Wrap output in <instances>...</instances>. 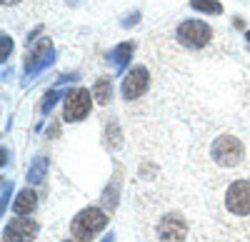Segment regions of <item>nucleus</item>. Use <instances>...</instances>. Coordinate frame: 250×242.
Segmentation results:
<instances>
[{
  "label": "nucleus",
  "instance_id": "nucleus-7",
  "mask_svg": "<svg viewBox=\"0 0 250 242\" xmlns=\"http://www.w3.org/2000/svg\"><path fill=\"white\" fill-rule=\"evenodd\" d=\"M148 88H150V73H148V68H145V65H135L128 75L123 77L120 93H123V97L130 103V100L143 97L145 93H148Z\"/></svg>",
  "mask_w": 250,
  "mask_h": 242
},
{
  "label": "nucleus",
  "instance_id": "nucleus-11",
  "mask_svg": "<svg viewBox=\"0 0 250 242\" xmlns=\"http://www.w3.org/2000/svg\"><path fill=\"white\" fill-rule=\"evenodd\" d=\"M35 205H38V195H35L30 187H25V190L18 192L15 203H13V212H15V215H30V212L35 210Z\"/></svg>",
  "mask_w": 250,
  "mask_h": 242
},
{
  "label": "nucleus",
  "instance_id": "nucleus-1",
  "mask_svg": "<svg viewBox=\"0 0 250 242\" xmlns=\"http://www.w3.org/2000/svg\"><path fill=\"white\" fill-rule=\"evenodd\" d=\"M105 225H108V215L103 212L100 207H85V210H80L73 217L70 235L78 242H90L98 232L105 230Z\"/></svg>",
  "mask_w": 250,
  "mask_h": 242
},
{
  "label": "nucleus",
  "instance_id": "nucleus-9",
  "mask_svg": "<svg viewBox=\"0 0 250 242\" xmlns=\"http://www.w3.org/2000/svg\"><path fill=\"white\" fill-rule=\"evenodd\" d=\"M155 235H158L160 242H180V240L188 237V223L178 212H170V215H165L158 223Z\"/></svg>",
  "mask_w": 250,
  "mask_h": 242
},
{
  "label": "nucleus",
  "instance_id": "nucleus-13",
  "mask_svg": "<svg viewBox=\"0 0 250 242\" xmlns=\"http://www.w3.org/2000/svg\"><path fill=\"white\" fill-rule=\"evenodd\" d=\"M45 172H48V160H45V157H35V163H33L30 170H28V183H30V185L43 183Z\"/></svg>",
  "mask_w": 250,
  "mask_h": 242
},
{
  "label": "nucleus",
  "instance_id": "nucleus-2",
  "mask_svg": "<svg viewBox=\"0 0 250 242\" xmlns=\"http://www.w3.org/2000/svg\"><path fill=\"white\" fill-rule=\"evenodd\" d=\"M210 157L213 163L220 168H238L245 157V148L238 137L233 135H220L215 143L210 145Z\"/></svg>",
  "mask_w": 250,
  "mask_h": 242
},
{
  "label": "nucleus",
  "instance_id": "nucleus-10",
  "mask_svg": "<svg viewBox=\"0 0 250 242\" xmlns=\"http://www.w3.org/2000/svg\"><path fill=\"white\" fill-rule=\"evenodd\" d=\"M133 50H135V43H120V45H115L113 50H110V63L115 65V70L118 73H123L125 68H128V63H130V57H133Z\"/></svg>",
  "mask_w": 250,
  "mask_h": 242
},
{
  "label": "nucleus",
  "instance_id": "nucleus-20",
  "mask_svg": "<svg viewBox=\"0 0 250 242\" xmlns=\"http://www.w3.org/2000/svg\"><path fill=\"white\" fill-rule=\"evenodd\" d=\"M245 40H248V48H250V30H248V35H245Z\"/></svg>",
  "mask_w": 250,
  "mask_h": 242
},
{
  "label": "nucleus",
  "instance_id": "nucleus-19",
  "mask_svg": "<svg viewBox=\"0 0 250 242\" xmlns=\"http://www.w3.org/2000/svg\"><path fill=\"white\" fill-rule=\"evenodd\" d=\"M15 3H20V0H3V5H15Z\"/></svg>",
  "mask_w": 250,
  "mask_h": 242
},
{
  "label": "nucleus",
  "instance_id": "nucleus-5",
  "mask_svg": "<svg viewBox=\"0 0 250 242\" xmlns=\"http://www.w3.org/2000/svg\"><path fill=\"white\" fill-rule=\"evenodd\" d=\"M93 100H90V90L88 88H75L68 93L65 97V108H62V120L65 123H80L90 115Z\"/></svg>",
  "mask_w": 250,
  "mask_h": 242
},
{
  "label": "nucleus",
  "instance_id": "nucleus-15",
  "mask_svg": "<svg viewBox=\"0 0 250 242\" xmlns=\"http://www.w3.org/2000/svg\"><path fill=\"white\" fill-rule=\"evenodd\" d=\"M58 97H60V93H58V90H50V93L43 97V108H40V110H43V112H50L53 105L58 103Z\"/></svg>",
  "mask_w": 250,
  "mask_h": 242
},
{
  "label": "nucleus",
  "instance_id": "nucleus-6",
  "mask_svg": "<svg viewBox=\"0 0 250 242\" xmlns=\"http://www.w3.org/2000/svg\"><path fill=\"white\" fill-rule=\"evenodd\" d=\"M53 57H55V53H53V45H50L48 37L38 40V43L35 40L28 43V55H25V75H28V80L33 75H38L43 68L53 65Z\"/></svg>",
  "mask_w": 250,
  "mask_h": 242
},
{
  "label": "nucleus",
  "instance_id": "nucleus-14",
  "mask_svg": "<svg viewBox=\"0 0 250 242\" xmlns=\"http://www.w3.org/2000/svg\"><path fill=\"white\" fill-rule=\"evenodd\" d=\"M190 5L200 13H208V15H220L223 13L220 0H190Z\"/></svg>",
  "mask_w": 250,
  "mask_h": 242
},
{
  "label": "nucleus",
  "instance_id": "nucleus-4",
  "mask_svg": "<svg viewBox=\"0 0 250 242\" xmlns=\"http://www.w3.org/2000/svg\"><path fill=\"white\" fill-rule=\"evenodd\" d=\"M225 210L233 217H250V180H235L225 190Z\"/></svg>",
  "mask_w": 250,
  "mask_h": 242
},
{
  "label": "nucleus",
  "instance_id": "nucleus-18",
  "mask_svg": "<svg viewBox=\"0 0 250 242\" xmlns=\"http://www.w3.org/2000/svg\"><path fill=\"white\" fill-rule=\"evenodd\" d=\"M100 242H115V237H113V235H105V237H103Z\"/></svg>",
  "mask_w": 250,
  "mask_h": 242
},
{
  "label": "nucleus",
  "instance_id": "nucleus-21",
  "mask_svg": "<svg viewBox=\"0 0 250 242\" xmlns=\"http://www.w3.org/2000/svg\"><path fill=\"white\" fill-rule=\"evenodd\" d=\"M62 242H70V240H62Z\"/></svg>",
  "mask_w": 250,
  "mask_h": 242
},
{
  "label": "nucleus",
  "instance_id": "nucleus-3",
  "mask_svg": "<svg viewBox=\"0 0 250 242\" xmlns=\"http://www.w3.org/2000/svg\"><path fill=\"white\" fill-rule=\"evenodd\" d=\"M175 40L183 48L200 50L213 40V30H210L208 23H203V20H183V23L175 28Z\"/></svg>",
  "mask_w": 250,
  "mask_h": 242
},
{
  "label": "nucleus",
  "instance_id": "nucleus-12",
  "mask_svg": "<svg viewBox=\"0 0 250 242\" xmlns=\"http://www.w3.org/2000/svg\"><path fill=\"white\" fill-rule=\"evenodd\" d=\"M93 97L98 100L100 105H108V103H110V97H113V83H110V77H98V80H95Z\"/></svg>",
  "mask_w": 250,
  "mask_h": 242
},
{
  "label": "nucleus",
  "instance_id": "nucleus-17",
  "mask_svg": "<svg viewBox=\"0 0 250 242\" xmlns=\"http://www.w3.org/2000/svg\"><path fill=\"white\" fill-rule=\"evenodd\" d=\"M0 43H3V53H0V57H3V63H5L8 55H10V50H13V40H10L8 35H3V37H0Z\"/></svg>",
  "mask_w": 250,
  "mask_h": 242
},
{
  "label": "nucleus",
  "instance_id": "nucleus-16",
  "mask_svg": "<svg viewBox=\"0 0 250 242\" xmlns=\"http://www.w3.org/2000/svg\"><path fill=\"white\" fill-rule=\"evenodd\" d=\"M10 190H13V183H10V180H3V200H0V210H5V207H8Z\"/></svg>",
  "mask_w": 250,
  "mask_h": 242
},
{
  "label": "nucleus",
  "instance_id": "nucleus-8",
  "mask_svg": "<svg viewBox=\"0 0 250 242\" xmlns=\"http://www.w3.org/2000/svg\"><path fill=\"white\" fill-rule=\"evenodd\" d=\"M38 220L23 217L20 215L18 220H10V225H5L3 230V242H33L38 237Z\"/></svg>",
  "mask_w": 250,
  "mask_h": 242
}]
</instances>
